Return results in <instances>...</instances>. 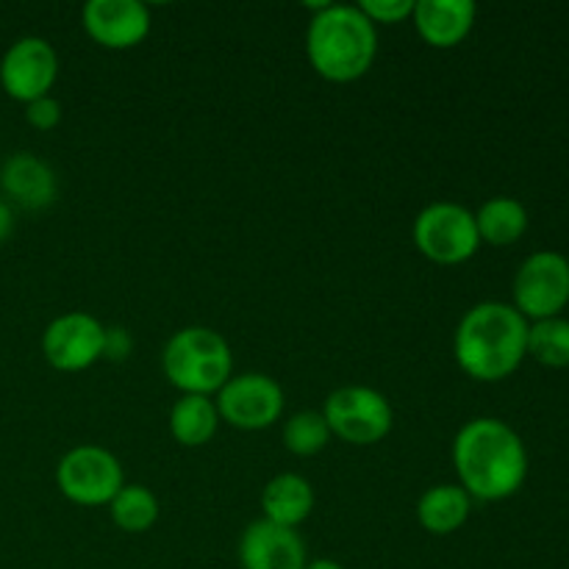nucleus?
I'll list each match as a JSON object with an SVG mask.
<instances>
[{
	"label": "nucleus",
	"instance_id": "nucleus-1",
	"mask_svg": "<svg viewBox=\"0 0 569 569\" xmlns=\"http://www.w3.org/2000/svg\"><path fill=\"white\" fill-rule=\"evenodd\" d=\"M453 467L459 487L470 498L498 503L520 492L526 483L528 450L509 422L476 417L456 433Z\"/></svg>",
	"mask_w": 569,
	"mask_h": 569
},
{
	"label": "nucleus",
	"instance_id": "nucleus-2",
	"mask_svg": "<svg viewBox=\"0 0 569 569\" xmlns=\"http://www.w3.org/2000/svg\"><path fill=\"white\" fill-rule=\"evenodd\" d=\"M453 356L472 381H503L526 361L528 320L511 303L483 300L461 317Z\"/></svg>",
	"mask_w": 569,
	"mask_h": 569
},
{
	"label": "nucleus",
	"instance_id": "nucleus-3",
	"mask_svg": "<svg viewBox=\"0 0 569 569\" xmlns=\"http://www.w3.org/2000/svg\"><path fill=\"white\" fill-rule=\"evenodd\" d=\"M306 56L326 81H359L376 64L378 28L359 6L320 3L306 28Z\"/></svg>",
	"mask_w": 569,
	"mask_h": 569
},
{
	"label": "nucleus",
	"instance_id": "nucleus-4",
	"mask_svg": "<svg viewBox=\"0 0 569 569\" xmlns=\"http://www.w3.org/2000/svg\"><path fill=\"white\" fill-rule=\"evenodd\" d=\"M161 370L181 395L214 398L233 376L231 345L206 326H189L172 333L161 353Z\"/></svg>",
	"mask_w": 569,
	"mask_h": 569
},
{
	"label": "nucleus",
	"instance_id": "nucleus-5",
	"mask_svg": "<svg viewBox=\"0 0 569 569\" xmlns=\"http://www.w3.org/2000/svg\"><path fill=\"white\" fill-rule=\"evenodd\" d=\"M417 250L439 267H459L481 248L476 214L450 200H437L417 214L411 228Z\"/></svg>",
	"mask_w": 569,
	"mask_h": 569
},
{
	"label": "nucleus",
	"instance_id": "nucleus-6",
	"mask_svg": "<svg viewBox=\"0 0 569 569\" xmlns=\"http://www.w3.org/2000/svg\"><path fill=\"white\" fill-rule=\"evenodd\" d=\"M322 417L331 437L356 448H370L383 442L395 426V409L372 387H339L322 403Z\"/></svg>",
	"mask_w": 569,
	"mask_h": 569
},
{
	"label": "nucleus",
	"instance_id": "nucleus-7",
	"mask_svg": "<svg viewBox=\"0 0 569 569\" xmlns=\"http://www.w3.org/2000/svg\"><path fill=\"white\" fill-rule=\"evenodd\" d=\"M56 487L70 503L98 509L126 487V472L117 456L100 445H78L56 465Z\"/></svg>",
	"mask_w": 569,
	"mask_h": 569
},
{
	"label": "nucleus",
	"instance_id": "nucleus-8",
	"mask_svg": "<svg viewBox=\"0 0 569 569\" xmlns=\"http://www.w3.org/2000/svg\"><path fill=\"white\" fill-rule=\"evenodd\" d=\"M569 303V259L556 250H539L515 276V309L528 322L561 317Z\"/></svg>",
	"mask_w": 569,
	"mask_h": 569
},
{
	"label": "nucleus",
	"instance_id": "nucleus-9",
	"mask_svg": "<svg viewBox=\"0 0 569 569\" xmlns=\"http://www.w3.org/2000/svg\"><path fill=\"white\" fill-rule=\"evenodd\" d=\"M214 403L220 420L237 431H267L281 420L287 398L276 378L264 372H242L228 378Z\"/></svg>",
	"mask_w": 569,
	"mask_h": 569
},
{
	"label": "nucleus",
	"instance_id": "nucleus-10",
	"mask_svg": "<svg viewBox=\"0 0 569 569\" xmlns=\"http://www.w3.org/2000/svg\"><path fill=\"white\" fill-rule=\"evenodd\" d=\"M59 78V53L42 37H20L0 59V87L17 103L48 98Z\"/></svg>",
	"mask_w": 569,
	"mask_h": 569
},
{
	"label": "nucleus",
	"instance_id": "nucleus-11",
	"mask_svg": "<svg viewBox=\"0 0 569 569\" xmlns=\"http://www.w3.org/2000/svg\"><path fill=\"white\" fill-rule=\"evenodd\" d=\"M106 353V326L87 311L56 317L42 333V356L53 370L81 372Z\"/></svg>",
	"mask_w": 569,
	"mask_h": 569
},
{
	"label": "nucleus",
	"instance_id": "nucleus-12",
	"mask_svg": "<svg viewBox=\"0 0 569 569\" xmlns=\"http://www.w3.org/2000/svg\"><path fill=\"white\" fill-rule=\"evenodd\" d=\"M237 556L242 569H306L309 565V550L298 528H283L264 517L244 528Z\"/></svg>",
	"mask_w": 569,
	"mask_h": 569
},
{
	"label": "nucleus",
	"instance_id": "nucleus-13",
	"mask_svg": "<svg viewBox=\"0 0 569 569\" xmlns=\"http://www.w3.org/2000/svg\"><path fill=\"white\" fill-rule=\"evenodd\" d=\"M81 22L89 39L106 50L137 48L150 33V11L139 0H89Z\"/></svg>",
	"mask_w": 569,
	"mask_h": 569
},
{
	"label": "nucleus",
	"instance_id": "nucleus-14",
	"mask_svg": "<svg viewBox=\"0 0 569 569\" xmlns=\"http://www.w3.org/2000/svg\"><path fill=\"white\" fill-rule=\"evenodd\" d=\"M476 14L472 0H415L411 22L422 42L437 50H450L470 37Z\"/></svg>",
	"mask_w": 569,
	"mask_h": 569
},
{
	"label": "nucleus",
	"instance_id": "nucleus-15",
	"mask_svg": "<svg viewBox=\"0 0 569 569\" xmlns=\"http://www.w3.org/2000/svg\"><path fill=\"white\" fill-rule=\"evenodd\" d=\"M0 187H3L6 198L28 211L48 209L59 194L56 172L33 153L9 156L0 170Z\"/></svg>",
	"mask_w": 569,
	"mask_h": 569
},
{
	"label": "nucleus",
	"instance_id": "nucleus-16",
	"mask_svg": "<svg viewBox=\"0 0 569 569\" xmlns=\"http://www.w3.org/2000/svg\"><path fill=\"white\" fill-rule=\"evenodd\" d=\"M315 511V489L298 472H281L261 489V515L283 528H298Z\"/></svg>",
	"mask_w": 569,
	"mask_h": 569
},
{
	"label": "nucleus",
	"instance_id": "nucleus-17",
	"mask_svg": "<svg viewBox=\"0 0 569 569\" xmlns=\"http://www.w3.org/2000/svg\"><path fill=\"white\" fill-rule=\"evenodd\" d=\"M472 498L459 483H437L417 500V522L433 537H450L470 520Z\"/></svg>",
	"mask_w": 569,
	"mask_h": 569
},
{
	"label": "nucleus",
	"instance_id": "nucleus-18",
	"mask_svg": "<svg viewBox=\"0 0 569 569\" xmlns=\"http://www.w3.org/2000/svg\"><path fill=\"white\" fill-rule=\"evenodd\" d=\"M220 422L214 398H206V395H181L170 409V433L183 448L209 445Z\"/></svg>",
	"mask_w": 569,
	"mask_h": 569
},
{
	"label": "nucleus",
	"instance_id": "nucleus-19",
	"mask_svg": "<svg viewBox=\"0 0 569 569\" xmlns=\"http://www.w3.org/2000/svg\"><path fill=\"white\" fill-rule=\"evenodd\" d=\"M476 228L481 244H492V248H509V244L520 242L528 231V209L517 198H489L481 209L476 211Z\"/></svg>",
	"mask_w": 569,
	"mask_h": 569
},
{
	"label": "nucleus",
	"instance_id": "nucleus-20",
	"mask_svg": "<svg viewBox=\"0 0 569 569\" xmlns=\"http://www.w3.org/2000/svg\"><path fill=\"white\" fill-rule=\"evenodd\" d=\"M111 522L126 533H144L159 520V500L142 483H126L109 503Z\"/></svg>",
	"mask_w": 569,
	"mask_h": 569
},
{
	"label": "nucleus",
	"instance_id": "nucleus-21",
	"mask_svg": "<svg viewBox=\"0 0 569 569\" xmlns=\"http://www.w3.org/2000/svg\"><path fill=\"white\" fill-rule=\"evenodd\" d=\"M528 356L553 370L569 367V320L550 317L528 322Z\"/></svg>",
	"mask_w": 569,
	"mask_h": 569
},
{
	"label": "nucleus",
	"instance_id": "nucleus-22",
	"mask_svg": "<svg viewBox=\"0 0 569 569\" xmlns=\"http://www.w3.org/2000/svg\"><path fill=\"white\" fill-rule=\"evenodd\" d=\"M331 431L322 417V411H298L283 422V448L300 459L322 453L331 442Z\"/></svg>",
	"mask_w": 569,
	"mask_h": 569
},
{
	"label": "nucleus",
	"instance_id": "nucleus-23",
	"mask_svg": "<svg viewBox=\"0 0 569 569\" xmlns=\"http://www.w3.org/2000/svg\"><path fill=\"white\" fill-rule=\"evenodd\" d=\"M361 14L372 26H398V22L411 20L415 14V0H361Z\"/></svg>",
	"mask_w": 569,
	"mask_h": 569
},
{
	"label": "nucleus",
	"instance_id": "nucleus-24",
	"mask_svg": "<svg viewBox=\"0 0 569 569\" xmlns=\"http://www.w3.org/2000/svg\"><path fill=\"white\" fill-rule=\"evenodd\" d=\"M26 120L28 126L37 128V131H53L61 122V103L53 94L33 100V103L26 106Z\"/></svg>",
	"mask_w": 569,
	"mask_h": 569
},
{
	"label": "nucleus",
	"instance_id": "nucleus-25",
	"mask_svg": "<svg viewBox=\"0 0 569 569\" xmlns=\"http://www.w3.org/2000/svg\"><path fill=\"white\" fill-rule=\"evenodd\" d=\"M131 353V337H128L126 328H106V353L103 359L122 361Z\"/></svg>",
	"mask_w": 569,
	"mask_h": 569
},
{
	"label": "nucleus",
	"instance_id": "nucleus-26",
	"mask_svg": "<svg viewBox=\"0 0 569 569\" xmlns=\"http://www.w3.org/2000/svg\"><path fill=\"white\" fill-rule=\"evenodd\" d=\"M11 231H14V211H11L9 200L0 194V244L11 237Z\"/></svg>",
	"mask_w": 569,
	"mask_h": 569
},
{
	"label": "nucleus",
	"instance_id": "nucleus-27",
	"mask_svg": "<svg viewBox=\"0 0 569 569\" xmlns=\"http://www.w3.org/2000/svg\"><path fill=\"white\" fill-rule=\"evenodd\" d=\"M306 569H345V567L333 559H311L309 565H306Z\"/></svg>",
	"mask_w": 569,
	"mask_h": 569
}]
</instances>
